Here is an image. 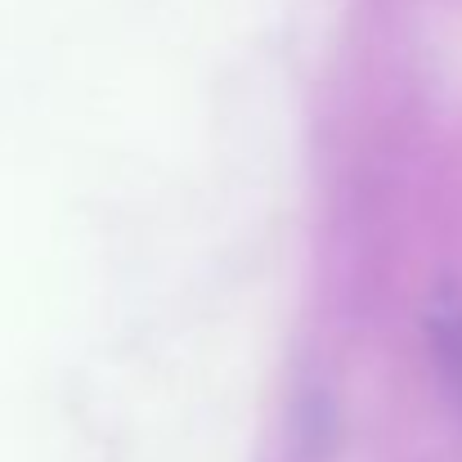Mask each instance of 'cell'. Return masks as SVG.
<instances>
[{"label": "cell", "instance_id": "1", "mask_svg": "<svg viewBox=\"0 0 462 462\" xmlns=\"http://www.w3.org/2000/svg\"><path fill=\"white\" fill-rule=\"evenodd\" d=\"M422 328H427V350L436 364V377L449 395V404L462 409V283L454 274H440L427 310H422Z\"/></svg>", "mask_w": 462, "mask_h": 462}]
</instances>
